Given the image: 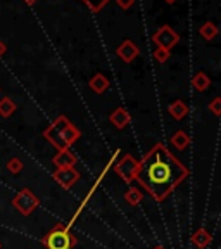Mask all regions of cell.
<instances>
[{
    "instance_id": "18",
    "label": "cell",
    "mask_w": 221,
    "mask_h": 249,
    "mask_svg": "<svg viewBox=\"0 0 221 249\" xmlns=\"http://www.w3.org/2000/svg\"><path fill=\"white\" fill-rule=\"evenodd\" d=\"M124 197H126V201H128L130 204H138V202L142 201V192H140L138 189H130Z\"/></svg>"
},
{
    "instance_id": "19",
    "label": "cell",
    "mask_w": 221,
    "mask_h": 249,
    "mask_svg": "<svg viewBox=\"0 0 221 249\" xmlns=\"http://www.w3.org/2000/svg\"><path fill=\"white\" fill-rule=\"evenodd\" d=\"M86 5H88V9L92 12H99L102 7H104L105 4H107L109 0H83Z\"/></svg>"
},
{
    "instance_id": "22",
    "label": "cell",
    "mask_w": 221,
    "mask_h": 249,
    "mask_svg": "<svg viewBox=\"0 0 221 249\" xmlns=\"http://www.w3.org/2000/svg\"><path fill=\"white\" fill-rule=\"evenodd\" d=\"M209 109L213 111V114L220 116V114H221V97H216L214 101H211L209 102Z\"/></svg>"
},
{
    "instance_id": "12",
    "label": "cell",
    "mask_w": 221,
    "mask_h": 249,
    "mask_svg": "<svg viewBox=\"0 0 221 249\" xmlns=\"http://www.w3.org/2000/svg\"><path fill=\"white\" fill-rule=\"evenodd\" d=\"M90 89L95 93H104L105 90L109 89V80L104 76V74H95V76L90 80Z\"/></svg>"
},
{
    "instance_id": "8",
    "label": "cell",
    "mask_w": 221,
    "mask_h": 249,
    "mask_svg": "<svg viewBox=\"0 0 221 249\" xmlns=\"http://www.w3.org/2000/svg\"><path fill=\"white\" fill-rule=\"evenodd\" d=\"M116 54H118V57H119L121 61L132 62L133 59L140 54V51H138V47H136L132 40H124V42L116 49Z\"/></svg>"
},
{
    "instance_id": "15",
    "label": "cell",
    "mask_w": 221,
    "mask_h": 249,
    "mask_svg": "<svg viewBox=\"0 0 221 249\" xmlns=\"http://www.w3.org/2000/svg\"><path fill=\"white\" fill-rule=\"evenodd\" d=\"M14 111H16V104L11 97L0 99V116L9 118L11 114H14Z\"/></svg>"
},
{
    "instance_id": "9",
    "label": "cell",
    "mask_w": 221,
    "mask_h": 249,
    "mask_svg": "<svg viewBox=\"0 0 221 249\" xmlns=\"http://www.w3.org/2000/svg\"><path fill=\"white\" fill-rule=\"evenodd\" d=\"M54 164L59 168H69V166H74L78 161V158L74 156V152H71L69 149H64V151H59L57 154L54 156Z\"/></svg>"
},
{
    "instance_id": "23",
    "label": "cell",
    "mask_w": 221,
    "mask_h": 249,
    "mask_svg": "<svg viewBox=\"0 0 221 249\" xmlns=\"http://www.w3.org/2000/svg\"><path fill=\"white\" fill-rule=\"evenodd\" d=\"M116 2H118V5H119L121 9H124V11H126V9H130L133 4H135V0H116Z\"/></svg>"
},
{
    "instance_id": "11",
    "label": "cell",
    "mask_w": 221,
    "mask_h": 249,
    "mask_svg": "<svg viewBox=\"0 0 221 249\" xmlns=\"http://www.w3.org/2000/svg\"><path fill=\"white\" fill-rule=\"evenodd\" d=\"M168 111H170V114L175 120H183L188 114V107H187V104L183 101H175L173 104H170Z\"/></svg>"
},
{
    "instance_id": "27",
    "label": "cell",
    "mask_w": 221,
    "mask_h": 249,
    "mask_svg": "<svg viewBox=\"0 0 221 249\" xmlns=\"http://www.w3.org/2000/svg\"><path fill=\"white\" fill-rule=\"evenodd\" d=\"M154 249H164V248H159V246H157V248H154Z\"/></svg>"
},
{
    "instance_id": "24",
    "label": "cell",
    "mask_w": 221,
    "mask_h": 249,
    "mask_svg": "<svg viewBox=\"0 0 221 249\" xmlns=\"http://www.w3.org/2000/svg\"><path fill=\"white\" fill-rule=\"evenodd\" d=\"M5 52H7V45H5L4 42H0V57L5 55Z\"/></svg>"
},
{
    "instance_id": "20",
    "label": "cell",
    "mask_w": 221,
    "mask_h": 249,
    "mask_svg": "<svg viewBox=\"0 0 221 249\" xmlns=\"http://www.w3.org/2000/svg\"><path fill=\"white\" fill-rule=\"evenodd\" d=\"M7 170L11 171V173H14V175L21 173V170H23V163H21V160H17V158H12V160L7 163Z\"/></svg>"
},
{
    "instance_id": "17",
    "label": "cell",
    "mask_w": 221,
    "mask_h": 249,
    "mask_svg": "<svg viewBox=\"0 0 221 249\" xmlns=\"http://www.w3.org/2000/svg\"><path fill=\"white\" fill-rule=\"evenodd\" d=\"M171 142H173V145H175L176 149L182 151V149H187L190 139H188V135H187L185 132H176L175 135H173V139H171Z\"/></svg>"
},
{
    "instance_id": "4",
    "label": "cell",
    "mask_w": 221,
    "mask_h": 249,
    "mask_svg": "<svg viewBox=\"0 0 221 249\" xmlns=\"http://www.w3.org/2000/svg\"><path fill=\"white\" fill-rule=\"evenodd\" d=\"M12 204H14V208L19 211L21 214L28 216V214H31L38 208L40 201L30 189H23V191H19V194L12 199Z\"/></svg>"
},
{
    "instance_id": "5",
    "label": "cell",
    "mask_w": 221,
    "mask_h": 249,
    "mask_svg": "<svg viewBox=\"0 0 221 249\" xmlns=\"http://www.w3.org/2000/svg\"><path fill=\"white\" fill-rule=\"evenodd\" d=\"M178 40H180V36L176 35L175 30L170 26H161L159 30L152 35V42L157 47H161V49H164V51H171V49L178 43Z\"/></svg>"
},
{
    "instance_id": "25",
    "label": "cell",
    "mask_w": 221,
    "mask_h": 249,
    "mask_svg": "<svg viewBox=\"0 0 221 249\" xmlns=\"http://www.w3.org/2000/svg\"><path fill=\"white\" fill-rule=\"evenodd\" d=\"M24 2H26L28 5H33V4H35V2H36V0H24Z\"/></svg>"
},
{
    "instance_id": "6",
    "label": "cell",
    "mask_w": 221,
    "mask_h": 249,
    "mask_svg": "<svg viewBox=\"0 0 221 249\" xmlns=\"http://www.w3.org/2000/svg\"><path fill=\"white\" fill-rule=\"evenodd\" d=\"M136 168H138V163L133 160V156L126 154L124 158H121V160L118 161L114 170H116V173L121 178H124V182H132V180H135Z\"/></svg>"
},
{
    "instance_id": "13",
    "label": "cell",
    "mask_w": 221,
    "mask_h": 249,
    "mask_svg": "<svg viewBox=\"0 0 221 249\" xmlns=\"http://www.w3.org/2000/svg\"><path fill=\"white\" fill-rule=\"evenodd\" d=\"M192 242H194L197 248H201V249H204V248H207L209 246V242H211V233L207 232L206 229H199L197 232L192 235Z\"/></svg>"
},
{
    "instance_id": "2",
    "label": "cell",
    "mask_w": 221,
    "mask_h": 249,
    "mask_svg": "<svg viewBox=\"0 0 221 249\" xmlns=\"http://www.w3.org/2000/svg\"><path fill=\"white\" fill-rule=\"evenodd\" d=\"M43 137H45L57 151H64V149H69L78 140L80 130H78L66 116H59L57 120L43 132Z\"/></svg>"
},
{
    "instance_id": "16",
    "label": "cell",
    "mask_w": 221,
    "mask_h": 249,
    "mask_svg": "<svg viewBox=\"0 0 221 249\" xmlns=\"http://www.w3.org/2000/svg\"><path fill=\"white\" fill-rule=\"evenodd\" d=\"M199 31H201V36L204 40H213L218 35V28L214 23H204Z\"/></svg>"
},
{
    "instance_id": "7",
    "label": "cell",
    "mask_w": 221,
    "mask_h": 249,
    "mask_svg": "<svg viewBox=\"0 0 221 249\" xmlns=\"http://www.w3.org/2000/svg\"><path fill=\"white\" fill-rule=\"evenodd\" d=\"M54 178L61 183L64 189H71L74 183L80 180V173L74 170L73 166L69 168H59V170L54 171Z\"/></svg>"
},
{
    "instance_id": "28",
    "label": "cell",
    "mask_w": 221,
    "mask_h": 249,
    "mask_svg": "<svg viewBox=\"0 0 221 249\" xmlns=\"http://www.w3.org/2000/svg\"><path fill=\"white\" fill-rule=\"evenodd\" d=\"M0 248H2V246H0Z\"/></svg>"
},
{
    "instance_id": "14",
    "label": "cell",
    "mask_w": 221,
    "mask_h": 249,
    "mask_svg": "<svg viewBox=\"0 0 221 249\" xmlns=\"http://www.w3.org/2000/svg\"><path fill=\"white\" fill-rule=\"evenodd\" d=\"M192 83H194V87L199 90V92H204V90H207L209 89V85H211V80H209V76H207L206 73H197L194 78H192Z\"/></svg>"
},
{
    "instance_id": "26",
    "label": "cell",
    "mask_w": 221,
    "mask_h": 249,
    "mask_svg": "<svg viewBox=\"0 0 221 249\" xmlns=\"http://www.w3.org/2000/svg\"><path fill=\"white\" fill-rule=\"evenodd\" d=\"M166 2H168V4H175L176 0H166Z\"/></svg>"
},
{
    "instance_id": "3",
    "label": "cell",
    "mask_w": 221,
    "mask_h": 249,
    "mask_svg": "<svg viewBox=\"0 0 221 249\" xmlns=\"http://www.w3.org/2000/svg\"><path fill=\"white\" fill-rule=\"evenodd\" d=\"M42 242L47 249H73L76 246V237L66 225H57L47 233Z\"/></svg>"
},
{
    "instance_id": "21",
    "label": "cell",
    "mask_w": 221,
    "mask_h": 249,
    "mask_svg": "<svg viewBox=\"0 0 221 249\" xmlns=\"http://www.w3.org/2000/svg\"><path fill=\"white\" fill-rule=\"evenodd\" d=\"M154 57H155V61L166 62L168 59H170V51H164V49L157 47V49H155V52H154Z\"/></svg>"
},
{
    "instance_id": "1",
    "label": "cell",
    "mask_w": 221,
    "mask_h": 249,
    "mask_svg": "<svg viewBox=\"0 0 221 249\" xmlns=\"http://www.w3.org/2000/svg\"><path fill=\"white\" fill-rule=\"evenodd\" d=\"M188 177V168L171 154L164 144H155L138 163L135 180L155 199L164 201Z\"/></svg>"
},
{
    "instance_id": "10",
    "label": "cell",
    "mask_w": 221,
    "mask_h": 249,
    "mask_svg": "<svg viewBox=\"0 0 221 249\" xmlns=\"http://www.w3.org/2000/svg\"><path fill=\"white\" fill-rule=\"evenodd\" d=\"M111 123L116 126V128H119V130H123V128H126L130 124V121H132V118H130V114L124 111V109H121V107H118L116 111H114L113 114H111Z\"/></svg>"
}]
</instances>
